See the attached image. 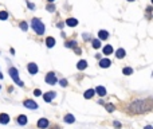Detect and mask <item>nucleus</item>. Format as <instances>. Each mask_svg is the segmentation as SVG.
<instances>
[{
  "label": "nucleus",
  "mask_w": 153,
  "mask_h": 129,
  "mask_svg": "<svg viewBox=\"0 0 153 129\" xmlns=\"http://www.w3.org/2000/svg\"><path fill=\"white\" fill-rule=\"evenodd\" d=\"M152 108V100H138V101H134V102L130 104L129 109L132 113H136V114H141L144 112L149 110Z\"/></svg>",
  "instance_id": "1"
},
{
  "label": "nucleus",
  "mask_w": 153,
  "mask_h": 129,
  "mask_svg": "<svg viewBox=\"0 0 153 129\" xmlns=\"http://www.w3.org/2000/svg\"><path fill=\"white\" fill-rule=\"evenodd\" d=\"M31 27H32V30H34V31L36 32L38 35H43V34H45L46 27H45V24H43V22L40 20V19H38V18H34V19H32Z\"/></svg>",
  "instance_id": "2"
},
{
  "label": "nucleus",
  "mask_w": 153,
  "mask_h": 129,
  "mask_svg": "<svg viewBox=\"0 0 153 129\" xmlns=\"http://www.w3.org/2000/svg\"><path fill=\"white\" fill-rule=\"evenodd\" d=\"M10 75H11V78L13 79V82H15L16 85H19V86H24V84L19 79V73H18V69H15V67H10Z\"/></svg>",
  "instance_id": "3"
},
{
  "label": "nucleus",
  "mask_w": 153,
  "mask_h": 129,
  "mask_svg": "<svg viewBox=\"0 0 153 129\" xmlns=\"http://www.w3.org/2000/svg\"><path fill=\"white\" fill-rule=\"evenodd\" d=\"M45 79H46V82H47V84H50V85H55L56 81H58V78H56V74L53 73V71H50L48 74H46Z\"/></svg>",
  "instance_id": "4"
},
{
  "label": "nucleus",
  "mask_w": 153,
  "mask_h": 129,
  "mask_svg": "<svg viewBox=\"0 0 153 129\" xmlns=\"http://www.w3.org/2000/svg\"><path fill=\"white\" fill-rule=\"evenodd\" d=\"M23 105H24V108H27V109H38V104L35 102L34 100H26L23 102Z\"/></svg>",
  "instance_id": "5"
},
{
  "label": "nucleus",
  "mask_w": 153,
  "mask_h": 129,
  "mask_svg": "<svg viewBox=\"0 0 153 129\" xmlns=\"http://www.w3.org/2000/svg\"><path fill=\"white\" fill-rule=\"evenodd\" d=\"M56 97V93L55 92H47L43 94V100L46 101V102H51V101L54 100V98Z\"/></svg>",
  "instance_id": "6"
},
{
  "label": "nucleus",
  "mask_w": 153,
  "mask_h": 129,
  "mask_svg": "<svg viewBox=\"0 0 153 129\" xmlns=\"http://www.w3.org/2000/svg\"><path fill=\"white\" fill-rule=\"evenodd\" d=\"M27 69H28V73L30 74H32V75H35V74L38 73V66H36V63H34V62H31V63H28V66H27Z\"/></svg>",
  "instance_id": "7"
},
{
  "label": "nucleus",
  "mask_w": 153,
  "mask_h": 129,
  "mask_svg": "<svg viewBox=\"0 0 153 129\" xmlns=\"http://www.w3.org/2000/svg\"><path fill=\"white\" fill-rule=\"evenodd\" d=\"M109 38V32L106 30H100L98 31V39L100 40H106Z\"/></svg>",
  "instance_id": "8"
},
{
  "label": "nucleus",
  "mask_w": 153,
  "mask_h": 129,
  "mask_svg": "<svg viewBox=\"0 0 153 129\" xmlns=\"http://www.w3.org/2000/svg\"><path fill=\"white\" fill-rule=\"evenodd\" d=\"M38 128L39 129H46L48 127V120L47 119H40L39 121H38Z\"/></svg>",
  "instance_id": "9"
},
{
  "label": "nucleus",
  "mask_w": 153,
  "mask_h": 129,
  "mask_svg": "<svg viewBox=\"0 0 153 129\" xmlns=\"http://www.w3.org/2000/svg\"><path fill=\"white\" fill-rule=\"evenodd\" d=\"M94 92L97 93V94L100 95V97H105V95H106V89H105L103 86H97V87H95Z\"/></svg>",
  "instance_id": "10"
},
{
  "label": "nucleus",
  "mask_w": 153,
  "mask_h": 129,
  "mask_svg": "<svg viewBox=\"0 0 153 129\" xmlns=\"http://www.w3.org/2000/svg\"><path fill=\"white\" fill-rule=\"evenodd\" d=\"M8 122H10V116H8L7 113H1V114H0V124L5 125V124H8Z\"/></svg>",
  "instance_id": "11"
},
{
  "label": "nucleus",
  "mask_w": 153,
  "mask_h": 129,
  "mask_svg": "<svg viewBox=\"0 0 153 129\" xmlns=\"http://www.w3.org/2000/svg\"><path fill=\"white\" fill-rule=\"evenodd\" d=\"M110 65H111V61H110V59H108V58H106V59H101V61H100V66L102 69L110 67Z\"/></svg>",
  "instance_id": "12"
},
{
  "label": "nucleus",
  "mask_w": 153,
  "mask_h": 129,
  "mask_svg": "<svg viewBox=\"0 0 153 129\" xmlns=\"http://www.w3.org/2000/svg\"><path fill=\"white\" fill-rule=\"evenodd\" d=\"M65 24H67V26H70V27H75V26H78V20L74 18H69L65 22Z\"/></svg>",
  "instance_id": "13"
},
{
  "label": "nucleus",
  "mask_w": 153,
  "mask_h": 129,
  "mask_svg": "<svg viewBox=\"0 0 153 129\" xmlns=\"http://www.w3.org/2000/svg\"><path fill=\"white\" fill-rule=\"evenodd\" d=\"M94 94H95L94 89H89V90H86V92H85L83 97L86 98V100H90V98H93V97H94Z\"/></svg>",
  "instance_id": "14"
},
{
  "label": "nucleus",
  "mask_w": 153,
  "mask_h": 129,
  "mask_svg": "<svg viewBox=\"0 0 153 129\" xmlns=\"http://www.w3.org/2000/svg\"><path fill=\"white\" fill-rule=\"evenodd\" d=\"M27 116H24V114H20V116L18 117V124L19 125H26L27 124Z\"/></svg>",
  "instance_id": "15"
},
{
  "label": "nucleus",
  "mask_w": 153,
  "mask_h": 129,
  "mask_svg": "<svg viewBox=\"0 0 153 129\" xmlns=\"http://www.w3.org/2000/svg\"><path fill=\"white\" fill-rule=\"evenodd\" d=\"M46 46H47V47H54V46H55V39H54L53 37H48L47 39H46Z\"/></svg>",
  "instance_id": "16"
},
{
  "label": "nucleus",
  "mask_w": 153,
  "mask_h": 129,
  "mask_svg": "<svg viewBox=\"0 0 153 129\" xmlns=\"http://www.w3.org/2000/svg\"><path fill=\"white\" fill-rule=\"evenodd\" d=\"M65 122H67V124H73V122H75V117L70 113L66 114V116H65Z\"/></svg>",
  "instance_id": "17"
},
{
  "label": "nucleus",
  "mask_w": 153,
  "mask_h": 129,
  "mask_svg": "<svg viewBox=\"0 0 153 129\" xmlns=\"http://www.w3.org/2000/svg\"><path fill=\"white\" fill-rule=\"evenodd\" d=\"M76 67H78V70H85V69L87 67V62L85 61V59H82V61H79L78 63H76Z\"/></svg>",
  "instance_id": "18"
},
{
  "label": "nucleus",
  "mask_w": 153,
  "mask_h": 129,
  "mask_svg": "<svg viewBox=\"0 0 153 129\" xmlns=\"http://www.w3.org/2000/svg\"><path fill=\"white\" fill-rule=\"evenodd\" d=\"M103 54H105V55H110V54H113V47H111L110 45L105 46V47H103Z\"/></svg>",
  "instance_id": "19"
},
{
  "label": "nucleus",
  "mask_w": 153,
  "mask_h": 129,
  "mask_svg": "<svg viewBox=\"0 0 153 129\" xmlns=\"http://www.w3.org/2000/svg\"><path fill=\"white\" fill-rule=\"evenodd\" d=\"M125 54H126V53H125V50H124V48H118V50L116 51V57H117V58H118V59L124 58V57H125Z\"/></svg>",
  "instance_id": "20"
},
{
  "label": "nucleus",
  "mask_w": 153,
  "mask_h": 129,
  "mask_svg": "<svg viewBox=\"0 0 153 129\" xmlns=\"http://www.w3.org/2000/svg\"><path fill=\"white\" fill-rule=\"evenodd\" d=\"M65 46L69 48H74V47H76V42L75 40H67V42L65 43Z\"/></svg>",
  "instance_id": "21"
},
{
  "label": "nucleus",
  "mask_w": 153,
  "mask_h": 129,
  "mask_svg": "<svg viewBox=\"0 0 153 129\" xmlns=\"http://www.w3.org/2000/svg\"><path fill=\"white\" fill-rule=\"evenodd\" d=\"M122 73H124V75H132V74H133V69L132 67H125L124 70H122Z\"/></svg>",
  "instance_id": "22"
},
{
  "label": "nucleus",
  "mask_w": 153,
  "mask_h": 129,
  "mask_svg": "<svg viewBox=\"0 0 153 129\" xmlns=\"http://www.w3.org/2000/svg\"><path fill=\"white\" fill-rule=\"evenodd\" d=\"M91 43H93V48H95V50L101 47V40L100 39H94Z\"/></svg>",
  "instance_id": "23"
},
{
  "label": "nucleus",
  "mask_w": 153,
  "mask_h": 129,
  "mask_svg": "<svg viewBox=\"0 0 153 129\" xmlns=\"http://www.w3.org/2000/svg\"><path fill=\"white\" fill-rule=\"evenodd\" d=\"M8 18V12L7 11H0V20H5Z\"/></svg>",
  "instance_id": "24"
},
{
  "label": "nucleus",
  "mask_w": 153,
  "mask_h": 129,
  "mask_svg": "<svg viewBox=\"0 0 153 129\" xmlns=\"http://www.w3.org/2000/svg\"><path fill=\"white\" fill-rule=\"evenodd\" d=\"M105 108L108 112H114V105H111V104H106Z\"/></svg>",
  "instance_id": "25"
},
{
  "label": "nucleus",
  "mask_w": 153,
  "mask_h": 129,
  "mask_svg": "<svg viewBox=\"0 0 153 129\" xmlns=\"http://www.w3.org/2000/svg\"><path fill=\"white\" fill-rule=\"evenodd\" d=\"M20 28L23 30V31H27V30H28V24H27L26 22H22V23H20Z\"/></svg>",
  "instance_id": "26"
},
{
  "label": "nucleus",
  "mask_w": 153,
  "mask_h": 129,
  "mask_svg": "<svg viewBox=\"0 0 153 129\" xmlns=\"http://www.w3.org/2000/svg\"><path fill=\"white\" fill-rule=\"evenodd\" d=\"M59 85H61L62 87H66L67 86V79H61V81H59Z\"/></svg>",
  "instance_id": "27"
},
{
  "label": "nucleus",
  "mask_w": 153,
  "mask_h": 129,
  "mask_svg": "<svg viewBox=\"0 0 153 129\" xmlns=\"http://www.w3.org/2000/svg\"><path fill=\"white\" fill-rule=\"evenodd\" d=\"M47 10L50 11V12H53V11L55 10V5H54V4H48V5H47Z\"/></svg>",
  "instance_id": "28"
},
{
  "label": "nucleus",
  "mask_w": 153,
  "mask_h": 129,
  "mask_svg": "<svg viewBox=\"0 0 153 129\" xmlns=\"http://www.w3.org/2000/svg\"><path fill=\"white\" fill-rule=\"evenodd\" d=\"M74 51H75V54H78V55H81L82 54V50L79 47H74Z\"/></svg>",
  "instance_id": "29"
},
{
  "label": "nucleus",
  "mask_w": 153,
  "mask_h": 129,
  "mask_svg": "<svg viewBox=\"0 0 153 129\" xmlns=\"http://www.w3.org/2000/svg\"><path fill=\"white\" fill-rule=\"evenodd\" d=\"M27 5H28V8H30V10H35V4H32V3L27 1Z\"/></svg>",
  "instance_id": "30"
},
{
  "label": "nucleus",
  "mask_w": 153,
  "mask_h": 129,
  "mask_svg": "<svg viewBox=\"0 0 153 129\" xmlns=\"http://www.w3.org/2000/svg\"><path fill=\"white\" fill-rule=\"evenodd\" d=\"M113 125H114V127H116L117 129L121 128V122H118V121H114V122H113Z\"/></svg>",
  "instance_id": "31"
},
{
  "label": "nucleus",
  "mask_w": 153,
  "mask_h": 129,
  "mask_svg": "<svg viewBox=\"0 0 153 129\" xmlns=\"http://www.w3.org/2000/svg\"><path fill=\"white\" fill-rule=\"evenodd\" d=\"M34 94L35 95H42V92H40L39 89H36V90H34Z\"/></svg>",
  "instance_id": "32"
},
{
  "label": "nucleus",
  "mask_w": 153,
  "mask_h": 129,
  "mask_svg": "<svg viewBox=\"0 0 153 129\" xmlns=\"http://www.w3.org/2000/svg\"><path fill=\"white\" fill-rule=\"evenodd\" d=\"M65 23H58V28H63Z\"/></svg>",
  "instance_id": "33"
},
{
  "label": "nucleus",
  "mask_w": 153,
  "mask_h": 129,
  "mask_svg": "<svg viewBox=\"0 0 153 129\" xmlns=\"http://www.w3.org/2000/svg\"><path fill=\"white\" fill-rule=\"evenodd\" d=\"M145 129H153V128H152V125H146Z\"/></svg>",
  "instance_id": "34"
},
{
  "label": "nucleus",
  "mask_w": 153,
  "mask_h": 129,
  "mask_svg": "<svg viewBox=\"0 0 153 129\" xmlns=\"http://www.w3.org/2000/svg\"><path fill=\"white\" fill-rule=\"evenodd\" d=\"M1 78H3V74H1V73H0V79H1Z\"/></svg>",
  "instance_id": "35"
},
{
  "label": "nucleus",
  "mask_w": 153,
  "mask_h": 129,
  "mask_svg": "<svg viewBox=\"0 0 153 129\" xmlns=\"http://www.w3.org/2000/svg\"><path fill=\"white\" fill-rule=\"evenodd\" d=\"M48 1H50V3H53V1H54V0H48Z\"/></svg>",
  "instance_id": "36"
},
{
  "label": "nucleus",
  "mask_w": 153,
  "mask_h": 129,
  "mask_svg": "<svg viewBox=\"0 0 153 129\" xmlns=\"http://www.w3.org/2000/svg\"><path fill=\"white\" fill-rule=\"evenodd\" d=\"M128 1H134V0H128Z\"/></svg>",
  "instance_id": "37"
},
{
  "label": "nucleus",
  "mask_w": 153,
  "mask_h": 129,
  "mask_svg": "<svg viewBox=\"0 0 153 129\" xmlns=\"http://www.w3.org/2000/svg\"><path fill=\"white\" fill-rule=\"evenodd\" d=\"M0 89H1V86H0Z\"/></svg>",
  "instance_id": "38"
}]
</instances>
